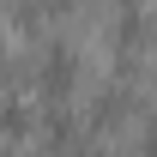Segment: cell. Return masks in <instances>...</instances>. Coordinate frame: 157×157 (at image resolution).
<instances>
[{
  "instance_id": "6da1fadb",
  "label": "cell",
  "mask_w": 157,
  "mask_h": 157,
  "mask_svg": "<svg viewBox=\"0 0 157 157\" xmlns=\"http://www.w3.org/2000/svg\"><path fill=\"white\" fill-rule=\"evenodd\" d=\"M73 78H78V60H73V48H67V42H55V48L42 55V91L60 103L67 91H73Z\"/></svg>"
},
{
  "instance_id": "7a4b0ae2",
  "label": "cell",
  "mask_w": 157,
  "mask_h": 157,
  "mask_svg": "<svg viewBox=\"0 0 157 157\" xmlns=\"http://www.w3.org/2000/svg\"><path fill=\"white\" fill-rule=\"evenodd\" d=\"M121 109H127V91H121V85H109V91H103V103H97V121H115Z\"/></svg>"
},
{
  "instance_id": "3957f363",
  "label": "cell",
  "mask_w": 157,
  "mask_h": 157,
  "mask_svg": "<svg viewBox=\"0 0 157 157\" xmlns=\"http://www.w3.org/2000/svg\"><path fill=\"white\" fill-rule=\"evenodd\" d=\"M0 127H6V133H24V127H30L24 103H0Z\"/></svg>"
},
{
  "instance_id": "277c9868",
  "label": "cell",
  "mask_w": 157,
  "mask_h": 157,
  "mask_svg": "<svg viewBox=\"0 0 157 157\" xmlns=\"http://www.w3.org/2000/svg\"><path fill=\"white\" fill-rule=\"evenodd\" d=\"M139 157H157V109L145 115V139H139Z\"/></svg>"
},
{
  "instance_id": "5b68a950",
  "label": "cell",
  "mask_w": 157,
  "mask_h": 157,
  "mask_svg": "<svg viewBox=\"0 0 157 157\" xmlns=\"http://www.w3.org/2000/svg\"><path fill=\"white\" fill-rule=\"evenodd\" d=\"M78 157H109V151H97V145H85V151H78Z\"/></svg>"
}]
</instances>
